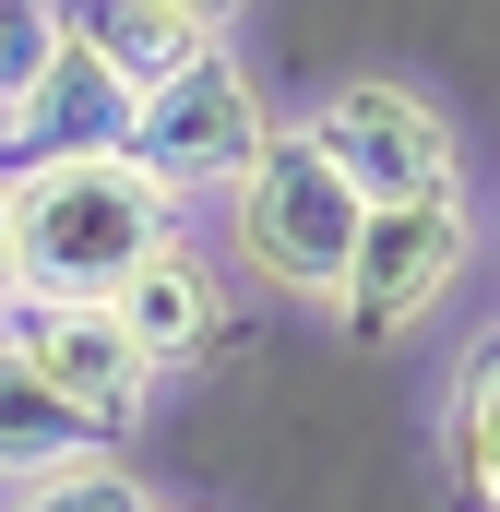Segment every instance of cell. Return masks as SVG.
<instances>
[{"instance_id":"cell-1","label":"cell","mask_w":500,"mask_h":512,"mask_svg":"<svg viewBox=\"0 0 500 512\" xmlns=\"http://www.w3.org/2000/svg\"><path fill=\"white\" fill-rule=\"evenodd\" d=\"M227 203V274L239 286H262L274 310H346V262H358V227H370V203L310 155V131L298 120H274V143L250 155V179L239 191H215Z\"/></svg>"},{"instance_id":"cell-2","label":"cell","mask_w":500,"mask_h":512,"mask_svg":"<svg viewBox=\"0 0 500 512\" xmlns=\"http://www.w3.org/2000/svg\"><path fill=\"white\" fill-rule=\"evenodd\" d=\"M12 191V251L24 298H108L167 227H191L131 155H48V167H0Z\"/></svg>"},{"instance_id":"cell-3","label":"cell","mask_w":500,"mask_h":512,"mask_svg":"<svg viewBox=\"0 0 500 512\" xmlns=\"http://www.w3.org/2000/svg\"><path fill=\"white\" fill-rule=\"evenodd\" d=\"M489 251V215L465 203V191H429V203H381L370 227H358V262H346V334L358 346H405V334H429L453 298H465V274Z\"/></svg>"},{"instance_id":"cell-4","label":"cell","mask_w":500,"mask_h":512,"mask_svg":"<svg viewBox=\"0 0 500 512\" xmlns=\"http://www.w3.org/2000/svg\"><path fill=\"white\" fill-rule=\"evenodd\" d=\"M310 131V155L358 191V203H429V191H465V131L441 120L417 84H393V72H358V84H334V96H310L298 108Z\"/></svg>"},{"instance_id":"cell-5","label":"cell","mask_w":500,"mask_h":512,"mask_svg":"<svg viewBox=\"0 0 500 512\" xmlns=\"http://www.w3.org/2000/svg\"><path fill=\"white\" fill-rule=\"evenodd\" d=\"M274 143V108H262V84H250L239 48H203L179 84H155L143 108H131V167L191 215L203 191H239L250 155Z\"/></svg>"},{"instance_id":"cell-6","label":"cell","mask_w":500,"mask_h":512,"mask_svg":"<svg viewBox=\"0 0 500 512\" xmlns=\"http://www.w3.org/2000/svg\"><path fill=\"white\" fill-rule=\"evenodd\" d=\"M0 346L60 393V405H84L120 453L143 441V417H155V393H167L143 358H131V334H120L108 298H12V310H0Z\"/></svg>"},{"instance_id":"cell-7","label":"cell","mask_w":500,"mask_h":512,"mask_svg":"<svg viewBox=\"0 0 500 512\" xmlns=\"http://www.w3.org/2000/svg\"><path fill=\"white\" fill-rule=\"evenodd\" d=\"M108 310H120V334H131V358L155 370V382H191L215 346H227V310H239V274L203 251L191 227H167L155 251L131 262L120 286H108Z\"/></svg>"},{"instance_id":"cell-8","label":"cell","mask_w":500,"mask_h":512,"mask_svg":"<svg viewBox=\"0 0 500 512\" xmlns=\"http://www.w3.org/2000/svg\"><path fill=\"white\" fill-rule=\"evenodd\" d=\"M441 477H453V512H500V322L453 358V393H441Z\"/></svg>"},{"instance_id":"cell-9","label":"cell","mask_w":500,"mask_h":512,"mask_svg":"<svg viewBox=\"0 0 500 512\" xmlns=\"http://www.w3.org/2000/svg\"><path fill=\"white\" fill-rule=\"evenodd\" d=\"M84 453H120V441H108L84 405H60V393L0 346V489H24V477H48V465H84Z\"/></svg>"},{"instance_id":"cell-10","label":"cell","mask_w":500,"mask_h":512,"mask_svg":"<svg viewBox=\"0 0 500 512\" xmlns=\"http://www.w3.org/2000/svg\"><path fill=\"white\" fill-rule=\"evenodd\" d=\"M0 512H155V477H131V453H84V465L0 489Z\"/></svg>"},{"instance_id":"cell-11","label":"cell","mask_w":500,"mask_h":512,"mask_svg":"<svg viewBox=\"0 0 500 512\" xmlns=\"http://www.w3.org/2000/svg\"><path fill=\"white\" fill-rule=\"evenodd\" d=\"M60 24H72V0H0V120L36 96V72L60 60Z\"/></svg>"},{"instance_id":"cell-12","label":"cell","mask_w":500,"mask_h":512,"mask_svg":"<svg viewBox=\"0 0 500 512\" xmlns=\"http://www.w3.org/2000/svg\"><path fill=\"white\" fill-rule=\"evenodd\" d=\"M155 12H179V24H203V36H239L250 0H155Z\"/></svg>"},{"instance_id":"cell-13","label":"cell","mask_w":500,"mask_h":512,"mask_svg":"<svg viewBox=\"0 0 500 512\" xmlns=\"http://www.w3.org/2000/svg\"><path fill=\"white\" fill-rule=\"evenodd\" d=\"M24 298V251H12V191H0V310Z\"/></svg>"},{"instance_id":"cell-14","label":"cell","mask_w":500,"mask_h":512,"mask_svg":"<svg viewBox=\"0 0 500 512\" xmlns=\"http://www.w3.org/2000/svg\"><path fill=\"white\" fill-rule=\"evenodd\" d=\"M155 512H203V501H167V489H155Z\"/></svg>"},{"instance_id":"cell-15","label":"cell","mask_w":500,"mask_h":512,"mask_svg":"<svg viewBox=\"0 0 500 512\" xmlns=\"http://www.w3.org/2000/svg\"><path fill=\"white\" fill-rule=\"evenodd\" d=\"M489 251H500V215H489Z\"/></svg>"}]
</instances>
